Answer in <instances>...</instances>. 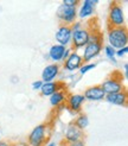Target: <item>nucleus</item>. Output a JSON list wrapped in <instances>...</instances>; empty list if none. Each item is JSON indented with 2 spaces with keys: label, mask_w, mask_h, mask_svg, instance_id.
I'll use <instances>...</instances> for the list:
<instances>
[{
  "label": "nucleus",
  "mask_w": 128,
  "mask_h": 146,
  "mask_svg": "<svg viewBox=\"0 0 128 146\" xmlns=\"http://www.w3.org/2000/svg\"><path fill=\"white\" fill-rule=\"evenodd\" d=\"M46 146H56V144L55 143H49V144H46Z\"/></svg>",
  "instance_id": "nucleus-30"
},
{
  "label": "nucleus",
  "mask_w": 128,
  "mask_h": 146,
  "mask_svg": "<svg viewBox=\"0 0 128 146\" xmlns=\"http://www.w3.org/2000/svg\"><path fill=\"white\" fill-rule=\"evenodd\" d=\"M104 54L109 60H112L113 62H116V60H115V49H113L110 45L104 46Z\"/></svg>",
  "instance_id": "nucleus-20"
},
{
  "label": "nucleus",
  "mask_w": 128,
  "mask_h": 146,
  "mask_svg": "<svg viewBox=\"0 0 128 146\" xmlns=\"http://www.w3.org/2000/svg\"><path fill=\"white\" fill-rule=\"evenodd\" d=\"M67 93L64 90H58L53 93L51 96H50V105H51L52 107H59L63 105V102L67 100Z\"/></svg>",
  "instance_id": "nucleus-18"
},
{
  "label": "nucleus",
  "mask_w": 128,
  "mask_h": 146,
  "mask_svg": "<svg viewBox=\"0 0 128 146\" xmlns=\"http://www.w3.org/2000/svg\"><path fill=\"white\" fill-rule=\"evenodd\" d=\"M56 16L58 18V20L62 23L61 25L70 26L71 24H74L76 21L77 7H71V6H67V5L61 4V6L58 7V10L56 12Z\"/></svg>",
  "instance_id": "nucleus-5"
},
{
  "label": "nucleus",
  "mask_w": 128,
  "mask_h": 146,
  "mask_svg": "<svg viewBox=\"0 0 128 146\" xmlns=\"http://www.w3.org/2000/svg\"><path fill=\"white\" fill-rule=\"evenodd\" d=\"M83 96L85 100H89V101H101L104 99L106 94L103 93L100 86H92L84 90Z\"/></svg>",
  "instance_id": "nucleus-13"
},
{
  "label": "nucleus",
  "mask_w": 128,
  "mask_h": 146,
  "mask_svg": "<svg viewBox=\"0 0 128 146\" xmlns=\"http://www.w3.org/2000/svg\"><path fill=\"white\" fill-rule=\"evenodd\" d=\"M71 37H73V32L70 30V26L68 25H61L55 35L57 44H61L65 48L71 44Z\"/></svg>",
  "instance_id": "nucleus-7"
},
{
  "label": "nucleus",
  "mask_w": 128,
  "mask_h": 146,
  "mask_svg": "<svg viewBox=\"0 0 128 146\" xmlns=\"http://www.w3.org/2000/svg\"><path fill=\"white\" fill-rule=\"evenodd\" d=\"M102 42H94V43H88L84 48V52L82 56V60L84 63H89L91 60L100 55L102 51Z\"/></svg>",
  "instance_id": "nucleus-6"
},
{
  "label": "nucleus",
  "mask_w": 128,
  "mask_h": 146,
  "mask_svg": "<svg viewBox=\"0 0 128 146\" xmlns=\"http://www.w3.org/2000/svg\"><path fill=\"white\" fill-rule=\"evenodd\" d=\"M42 84H43V81H42V80H38V81H34V82L32 83V89H33V90H40Z\"/></svg>",
  "instance_id": "nucleus-25"
},
{
  "label": "nucleus",
  "mask_w": 128,
  "mask_h": 146,
  "mask_svg": "<svg viewBox=\"0 0 128 146\" xmlns=\"http://www.w3.org/2000/svg\"><path fill=\"white\" fill-rule=\"evenodd\" d=\"M62 146H69V144H62Z\"/></svg>",
  "instance_id": "nucleus-31"
},
{
  "label": "nucleus",
  "mask_w": 128,
  "mask_h": 146,
  "mask_svg": "<svg viewBox=\"0 0 128 146\" xmlns=\"http://www.w3.org/2000/svg\"><path fill=\"white\" fill-rule=\"evenodd\" d=\"M74 125H75L77 128H80L81 131L85 129V128L88 127V125H89V119H88V116L85 115V114H80V115H78L77 118H76Z\"/></svg>",
  "instance_id": "nucleus-19"
},
{
  "label": "nucleus",
  "mask_w": 128,
  "mask_h": 146,
  "mask_svg": "<svg viewBox=\"0 0 128 146\" xmlns=\"http://www.w3.org/2000/svg\"><path fill=\"white\" fill-rule=\"evenodd\" d=\"M63 83L61 82H43L42 88H40V93L43 96H51L53 93L58 92V90H63L64 87L62 86Z\"/></svg>",
  "instance_id": "nucleus-15"
},
{
  "label": "nucleus",
  "mask_w": 128,
  "mask_h": 146,
  "mask_svg": "<svg viewBox=\"0 0 128 146\" xmlns=\"http://www.w3.org/2000/svg\"><path fill=\"white\" fill-rule=\"evenodd\" d=\"M70 54H71V50L67 48V50H65V52H64V55H63V61H65V60H67V58H68V57L70 56Z\"/></svg>",
  "instance_id": "nucleus-27"
},
{
  "label": "nucleus",
  "mask_w": 128,
  "mask_h": 146,
  "mask_svg": "<svg viewBox=\"0 0 128 146\" xmlns=\"http://www.w3.org/2000/svg\"><path fill=\"white\" fill-rule=\"evenodd\" d=\"M89 33L90 31L88 29H81L80 31H77L75 33H73V37H71V43L75 49H80L82 46H85L88 44L89 40Z\"/></svg>",
  "instance_id": "nucleus-9"
},
{
  "label": "nucleus",
  "mask_w": 128,
  "mask_h": 146,
  "mask_svg": "<svg viewBox=\"0 0 128 146\" xmlns=\"http://www.w3.org/2000/svg\"><path fill=\"white\" fill-rule=\"evenodd\" d=\"M84 138V133L83 131H81L80 128H77L74 122H71L68 125L67 131H65V143L67 144H71L78 140H83Z\"/></svg>",
  "instance_id": "nucleus-10"
},
{
  "label": "nucleus",
  "mask_w": 128,
  "mask_h": 146,
  "mask_svg": "<svg viewBox=\"0 0 128 146\" xmlns=\"http://www.w3.org/2000/svg\"><path fill=\"white\" fill-rule=\"evenodd\" d=\"M81 4H82V6L80 9V12H78V17H80V19H84L94 13L95 6L98 4V1L97 0H85V1H83Z\"/></svg>",
  "instance_id": "nucleus-16"
},
{
  "label": "nucleus",
  "mask_w": 128,
  "mask_h": 146,
  "mask_svg": "<svg viewBox=\"0 0 128 146\" xmlns=\"http://www.w3.org/2000/svg\"><path fill=\"white\" fill-rule=\"evenodd\" d=\"M48 139V126L45 123L36 126L28 135V146H44Z\"/></svg>",
  "instance_id": "nucleus-3"
},
{
  "label": "nucleus",
  "mask_w": 128,
  "mask_h": 146,
  "mask_svg": "<svg viewBox=\"0 0 128 146\" xmlns=\"http://www.w3.org/2000/svg\"><path fill=\"white\" fill-rule=\"evenodd\" d=\"M62 4L63 5H67V6H71V7H77L81 3L77 1V0H63Z\"/></svg>",
  "instance_id": "nucleus-22"
},
{
  "label": "nucleus",
  "mask_w": 128,
  "mask_h": 146,
  "mask_svg": "<svg viewBox=\"0 0 128 146\" xmlns=\"http://www.w3.org/2000/svg\"><path fill=\"white\" fill-rule=\"evenodd\" d=\"M69 146H85V143H84V140H78V141L69 144Z\"/></svg>",
  "instance_id": "nucleus-26"
},
{
  "label": "nucleus",
  "mask_w": 128,
  "mask_h": 146,
  "mask_svg": "<svg viewBox=\"0 0 128 146\" xmlns=\"http://www.w3.org/2000/svg\"><path fill=\"white\" fill-rule=\"evenodd\" d=\"M125 26V13L121 3L114 1L110 4L108 14V27H123Z\"/></svg>",
  "instance_id": "nucleus-2"
},
{
  "label": "nucleus",
  "mask_w": 128,
  "mask_h": 146,
  "mask_svg": "<svg viewBox=\"0 0 128 146\" xmlns=\"http://www.w3.org/2000/svg\"><path fill=\"white\" fill-rule=\"evenodd\" d=\"M59 75V65L57 63L49 64L42 71V81L43 82H53Z\"/></svg>",
  "instance_id": "nucleus-11"
},
{
  "label": "nucleus",
  "mask_w": 128,
  "mask_h": 146,
  "mask_svg": "<svg viewBox=\"0 0 128 146\" xmlns=\"http://www.w3.org/2000/svg\"><path fill=\"white\" fill-rule=\"evenodd\" d=\"M83 64L82 56H80L77 52H71L70 56L64 61V69L68 71H75L77 69H80Z\"/></svg>",
  "instance_id": "nucleus-12"
},
{
  "label": "nucleus",
  "mask_w": 128,
  "mask_h": 146,
  "mask_svg": "<svg viewBox=\"0 0 128 146\" xmlns=\"http://www.w3.org/2000/svg\"><path fill=\"white\" fill-rule=\"evenodd\" d=\"M123 68H125V77H127V76H128V64H127V63L125 64Z\"/></svg>",
  "instance_id": "nucleus-28"
},
{
  "label": "nucleus",
  "mask_w": 128,
  "mask_h": 146,
  "mask_svg": "<svg viewBox=\"0 0 128 146\" xmlns=\"http://www.w3.org/2000/svg\"><path fill=\"white\" fill-rule=\"evenodd\" d=\"M0 140H1V137H0Z\"/></svg>",
  "instance_id": "nucleus-32"
},
{
  "label": "nucleus",
  "mask_w": 128,
  "mask_h": 146,
  "mask_svg": "<svg viewBox=\"0 0 128 146\" xmlns=\"http://www.w3.org/2000/svg\"><path fill=\"white\" fill-rule=\"evenodd\" d=\"M0 146H12L10 143H6V141H1L0 140Z\"/></svg>",
  "instance_id": "nucleus-29"
},
{
  "label": "nucleus",
  "mask_w": 128,
  "mask_h": 146,
  "mask_svg": "<svg viewBox=\"0 0 128 146\" xmlns=\"http://www.w3.org/2000/svg\"><path fill=\"white\" fill-rule=\"evenodd\" d=\"M65 50H67L65 46H63L61 44H53V45H51V48H50V50H49V56L55 63L62 62L63 61V55H64V52H65Z\"/></svg>",
  "instance_id": "nucleus-17"
},
{
  "label": "nucleus",
  "mask_w": 128,
  "mask_h": 146,
  "mask_svg": "<svg viewBox=\"0 0 128 146\" xmlns=\"http://www.w3.org/2000/svg\"><path fill=\"white\" fill-rule=\"evenodd\" d=\"M81 29H82V25H81L80 21H75L74 24H71V25H70V30H71V32H73V33H75V32H77V31H80Z\"/></svg>",
  "instance_id": "nucleus-23"
},
{
  "label": "nucleus",
  "mask_w": 128,
  "mask_h": 146,
  "mask_svg": "<svg viewBox=\"0 0 128 146\" xmlns=\"http://www.w3.org/2000/svg\"><path fill=\"white\" fill-rule=\"evenodd\" d=\"M108 42L113 49H122L127 46L128 33L127 29L123 27H110L108 29Z\"/></svg>",
  "instance_id": "nucleus-1"
},
{
  "label": "nucleus",
  "mask_w": 128,
  "mask_h": 146,
  "mask_svg": "<svg viewBox=\"0 0 128 146\" xmlns=\"http://www.w3.org/2000/svg\"><path fill=\"white\" fill-rule=\"evenodd\" d=\"M104 100L110 105L115 106H126L127 105V93L126 90L114 93V94H108L104 96Z\"/></svg>",
  "instance_id": "nucleus-14"
},
{
  "label": "nucleus",
  "mask_w": 128,
  "mask_h": 146,
  "mask_svg": "<svg viewBox=\"0 0 128 146\" xmlns=\"http://www.w3.org/2000/svg\"><path fill=\"white\" fill-rule=\"evenodd\" d=\"M96 63H85V64H82V67L78 69L80 70V72H81V75H84L85 72H88L89 70H91V69H95L96 68Z\"/></svg>",
  "instance_id": "nucleus-21"
},
{
  "label": "nucleus",
  "mask_w": 128,
  "mask_h": 146,
  "mask_svg": "<svg viewBox=\"0 0 128 146\" xmlns=\"http://www.w3.org/2000/svg\"><path fill=\"white\" fill-rule=\"evenodd\" d=\"M84 101H85V99L83 96V94H70V95L67 96L65 106L70 109V111L77 113V112L81 111Z\"/></svg>",
  "instance_id": "nucleus-8"
},
{
  "label": "nucleus",
  "mask_w": 128,
  "mask_h": 146,
  "mask_svg": "<svg viewBox=\"0 0 128 146\" xmlns=\"http://www.w3.org/2000/svg\"><path fill=\"white\" fill-rule=\"evenodd\" d=\"M127 52H128V48L125 46V48H122V49L116 50V51H115V56H117V57H125V56L127 55Z\"/></svg>",
  "instance_id": "nucleus-24"
},
{
  "label": "nucleus",
  "mask_w": 128,
  "mask_h": 146,
  "mask_svg": "<svg viewBox=\"0 0 128 146\" xmlns=\"http://www.w3.org/2000/svg\"><path fill=\"white\" fill-rule=\"evenodd\" d=\"M116 72L117 71L113 72V74L107 80H104V81L102 82V84L100 86L106 95L125 90L123 89V84H122V76H116Z\"/></svg>",
  "instance_id": "nucleus-4"
}]
</instances>
